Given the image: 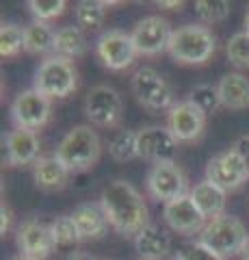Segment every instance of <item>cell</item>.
I'll use <instances>...</instances> for the list:
<instances>
[{
	"label": "cell",
	"mask_w": 249,
	"mask_h": 260,
	"mask_svg": "<svg viewBox=\"0 0 249 260\" xmlns=\"http://www.w3.org/2000/svg\"><path fill=\"white\" fill-rule=\"evenodd\" d=\"M100 206L109 219V225L122 237H136L148 228V206L141 193L130 182L115 180L100 195Z\"/></svg>",
	"instance_id": "1"
},
{
	"label": "cell",
	"mask_w": 249,
	"mask_h": 260,
	"mask_svg": "<svg viewBox=\"0 0 249 260\" xmlns=\"http://www.w3.org/2000/svg\"><path fill=\"white\" fill-rule=\"evenodd\" d=\"M217 50V37L204 24H184L175 28L167 52L180 65H204Z\"/></svg>",
	"instance_id": "2"
},
{
	"label": "cell",
	"mask_w": 249,
	"mask_h": 260,
	"mask_svg": "<svg viewBox=\"0 0 249 260\" xmlns=\"http://www.w3.org/2000/svg\"><path fill=\"white\" fill-rule=\"evenodd\" d=\"M54 156H57L69 172L91 169L100 158V137L87 124L74 126L61 139Z\"/></svg>",
	"instance_id": "3"
},
{
	"label": "cell",
	"mask_w": 249,
	"mask_h": 260,
	"mask_svg": "<svg viewBox=\"0 0 249 260\" xmlns=\"http://www.w3.org/2000/svg\"><path fill=\"white\" fill-rule=\"evenodd\" d=\"M247 239L249 237L243 221H238L236 217H230V215H221L217 219H210L204 225V230L199 232L197 243L212 249L221 258H232L236 254H243Z\"/></svg>",
	"instance_id": "4"
},
{
	"label": "cell",
	"mask_w": 249,
	"mask_h": 260,
	"mask_svg": "<svg viewBox=\"0 0 249 260\" xmlns=\"http://www.w3.org/2000/svg\"><path fill=\"white\" fill-rule=\"evenodd\" d=\"M78 87V70L69 59L63 56H48L35 72L33 89L46 98H67Z\"/></svg>",
	"instance_id": "5"
},
{
	"label": "cell",
	"mask_w": 249,
	"mask_h": 260,
	"mask_svg": "<svg viewBox=\"0 0 249 260\" xmlns=\"http://www.w3.org/2000/svg\"><path fill=\"white\" fill-rule=\"evenodd\" d=\"M132 93L136 102L150 111H165L173 107V91L165 76L154 68H141L132 76Z\"/></svg>",
	"instance_id": "6"
},
{
	"label": "cell",
	"mask_w": 249,
	"mask_h": 260,
	"mask_svg": "<svg viewBox=\"0 0 249 260\" xmlns=\"http://www.w3.org/2000/svg\"><path fill=\"white\" fill-rule=\"evenodd\" d=\"M146 184L152 198L165 202V204L187 195V178H184L182 169L175 165V160L154 162L148 172Z\"/></svg>",
	"instance_id": "7"
},
{
	"label": "cell",
	"mask_w": 249,
	"mask_h": 260,
	"mask_svg": "<svg viewBox=\"0 0 249 260\" xmlns=\"http://www.w3.org/2000/svg\"><path fill=\"white\" fill-rule=\"evenodd\" d=\"M249 178V172L245 167V162L240 160V156L234 150L219 152L206 162V180H210L219 189L226 193L240 189Z\"/></svg>",
	"instance_id": "8"
},
{
	"label": "cell",
	"mask_w": 249,
	"mask_h": 260,
	"mask_svg": "<svg viewBox=\"0 0 249 260\" xmlns=\"http://www.w3.org/2000/svg\"><path fill=\"white\" fill-rule=\"evenodd\" d=\"M11 119L22 130H39L50 119V98H46L37 89H26L15 95L11 104Z\"/></svg>",
	"instance_id": "9"
},
{
	"label": "cell",
	"mask_w": 249,
	"mask_h": 260,
	"mask_svg": "<svg viewBox=\"0 0 249 260\" xmlns=\"http://www.w3.org/2000/svg\"><path fill=\"white\" fill-rule=\"evenodd\" d=\"M167 128L178 143H191L202 137L206 128V113L191 100L175 102L167 115Z\"/></svg>",
	"instance_id": "10"
},
{
	"label": "cell",
	"mask_w": 249,
	"mask_h": 260,
	"mask_svg": "<svg viewBox=\"0 0 249 260\" xmlns=\"http://www.w3.org/2000/svg\"><path fill=\"white\" fill-rule=\"evenodd\" d=\"M130 35L136 46V52L146 56H154L169 48L173 28L169 20L160 18V15H148V18L136 22V26Z\"/></svg>",
	"instance_id": "11"
},
{
	"label": "cell",
	"mask_w": 249,
	"mask_h": 260,
	"mask_svg": "<svg viewBox=\"0 0 249 260\" xmlns=\"http://www.w3.org/2000/svg\"><path fill=\"white\" fill-rule=\"evenodd\" d=\"M122 95L109 85H98L89 89V93L85 98V113L95 126H115L122 119Z\"/></svg>",
	"instance_id": "12"
},
{
	"label": "cell",
	"mask_w": 249,
	"mask_h": 260,
	"mask_svg": "<svg viewBox=\"0 0 249 260\" xmlns=\"http://www.w3.org/2000/svg\"><path fill=\"white\" fill-rule=\"evenodd\" d=\"M95 52H98L100 61L104 68L109 70H126L130 68L136 52V46L132 42V35H128L124 30H106L102 32L98 44H95Z\"/></svg>",
	"instance_id": "13"
},
{
	"label": "cell",
	"mask_w": 249,
	"mask_h": 260,
	"mask_svg": "<svg viewBox=\"0 0 249 260\" xmlns=\"http://www.w3.org/2000/svg\"><path fill=\"white\" fill-rule=\"evenodd\" d=\"M178 141L173 139L169 128L165 126H146L136 133V152L139 158H146L152 162H165L173 160Z\"/></svg>",
	"instance_id": "14"
},
{
	"label": "cell",
	"mask_w": 249,
	"mask_h": 260,
	"mask_svg": "<svg viewBox=\"0 0 249 260\" xmlns=\"http://www.w3.org/2000/svg\"><path fill=\"white\" fill-rule=\"evenodd\" d=\"M3 162H7L9 167H20V165H30L37 162L39 158V137L33 130H22L15 128L9 135L3 137Z\"/></svg>",
	"instance_id": "15"
},
{
	"label": "cell",
	"mask_w": 249,
	"mask_h": 260,
	"mask_svg": "<svg viewBox=\"0 0 249 260\" xmlns=\"http://www.w3.org/2000/svg\"><path fill=\"white\" fill-rule=\"evenodd\" d=\"M18 245L22 249V256L44 260L54 251L57 241H54L50 225L37 221V219H28L18 230Z\"/></svg>",
	"instance_id": "16"
},
{
	"label": "cell",
	"mask_w": 249,
	"mask_h": 260,
	"mask_svg": "<svg viewBox=\"0 0 249 260\" xmlns=\"http://www.w3.org/2000/svg\"><path fill=\"white\" fill-rule=\"evenodd\" d=\"M163 217L167 225L178 234H195L204 230V221L206 217L202 215V210L195 206V202L191 200V195H184L165 204Z\"/></svg>",
	"instance_id": "17"
},
{
	"label": "cell",
	"mask_w": 249,
	"mask_h": 260,
	"mask_svg": "<svg viewBox=\"0 0 249 260\" xmlns=\"http://www.w3.org/2000/svg\"><path fill=\"white\" fill-rule=\"evenodd\" d=\"M72 219H74V223H76L80 241H85V239H100L102 234L106 232V228H109V219H106V215H104L100 202H98V204L87 202V204L76 206L74 213H72Z\"/></svg>",
	"instance_id": "18"
},
{
	"label": "cell",
	"mask_w": 249,
	"mask_h": 260,
	"mask_svg": "<svg viewBox=\"0 0 249 260\" xmlns=\"http://www.w3.org/2000/svg\"><path fill=\"white\" fill-rule=\"evenodd\" d=\"M217 91H219L221 107L232 111L249 109V78L238 72H230L223 76L217 85Z\"/></svg>",
	"instance_id": "19"
},
{
	"label": "cell",
	"mask_w": 249,
	"mask_h": 260,
	"mask_svg": "<svg viewBox=\"0 0 249 260\" xmlns=\"http://www.w3.org/2000/svg\"><path fill=\"white\" fill-rule=\"evenodd\" d=\"M134 247L139 251L141 258L150 260H163L171 251V237L163 228L158 225H148L134 237Z\"/></svg>",
	"instance_id": "20"
},
{
	"label": "cell",
	"mask_w": 249,
	"mask_h": 260,
	"mask_svg": "<svg viewBox=\"0 0 249 260\" xmlns=\"http://www.w3.org/2000/svg\"><path fill=\"white\" fill-rule=\"evenodd\" d=\"M189 195L206 219H217L226 210V195L228 193L219 189L217 184H212L210 180H206V178L193 186V191Z\"/></svg>",
	"instance_id": "21"
},
{
	"label": "cell",
	"mask_w": 249,
	"mask_h": 260,
	"mask_svg": "<svg viewBox=\"0 0 249 260\" xmlns=\"http://www.w3.org/2000/svg\"><path fill=\"white\" fill-rule=\"evenodd\" d=\"M67 176H69V169L63 165L57 156H42V158H37V162L33 165V178H35L37 186L48 189V191L65 186Z\"/></svg>",
	"instance_id": "22"
},
{
	"label": "cell",
	"mask_w": 249,
	"mask_h": 260,
	"mask_svg": "<svg viewBox=\"0 0 249 260\" xmlns=\"http://www.w3.org/2000/svg\"><path fill=\"white\" fill-rule=\"evenodd\" d=\"M54 32L46 22H30L24 26V50L28 54H46L54 50Z\"/></svg>",
	"instance_id": "23"
},
{
	"label": "cell",
	"mask_w": 249,
	"mask_h": 260,
	"mask_svg": "<svg viewBox=\"0 0 249 260\" xmlns=\"http://www.w3.org/2000/svg\"><path fill=\"white\" fill-rule=\"evenodd\" d=\"M85 50L87 42L78 26H63L57 30V35H54V52H57V56L72 61L76 56H83Z\"/></svg>",
	"instance_id": "24"
},
{
	"label": "cell",
	"mask_w": 249,
	"mask_h": 260,
	"mask_svg": "<svg viewBox=\"0 0 249 260\" xmlns=\"http://www.w3.org/2000/svg\"><path fill=\"white\" fill-rule=\"evenodd\" d=\"M106 5L100 0H80L74 9L76 26L80 30H98L106 18Z\"/></svg>",
	"instance_id": "25"
},
{
	"label": "cell",
	"mask_w": 249,
	"mask_h": 260,
	"mask_svg": "<svg viewBox=\"0 0 249 260\" xmlns=\"http://www.w3.org/2000/svg\"><path fill=\"white\" fill-rule=\"evenodd\" d=\"M109 154L119 162H126V160H132L139 156L134 130H117L109 141Z\"/></svg>",
	"instance_id": "26"
},
{
	"label": "cell",
	"mask_w": 249,
	"mask_h": 260,
	"mask_svg": "<svg viewBox=\"0 0 249 260\" xmlns=\"http://www.w3.org/2000/svg\"><path fill=\"white\" fill-rule=\"evenodd\" d=\"M24 50V28L18 24H3L0 28V56L11 59Z\"/></svg>",
	"instance_id": "27"
},
{
	"label": "cell",
	"mask_w": 249,
	"mask_h": 260,
	"mask_svg": "<svg viewBox=\"0 0 249 260\" xmlns=\"http://www.w3.org/2000/svg\"><path fill=\"white\" fill-rule=\"evenodd\" d=\"M230 3L228 0H197L195 3V15L202 24H217V22H223L230 15Z\"/></svg>",
	"instance_id": "28"
},
{
	"label": "cell",
	"mask_w": 249,
	"mask_h": 260,
	"mask_svg": "<svg viewBox=\"0 0 249 260\" xmlns=\"http://www.w3.org/2000/svg\"><path fill=\"white\" fill-rule=\"evenodd\" d=\"M226 54L232 65L240 70H249V32H236L230 37L226 46Z\"/></svg>",
	"instance_id": "29"
},
{
	"label": "cell",
	"mask_w": 249,
	"mask_h": 260,
	"mask_svg": "<svg viewBox=\"0 0 249 260\" xmlns=\"http://www.w3.org/2000/svg\"><path fill=\"white\" fill-rule=\"evenodd\" d=\"M50 230L54 234V241H57V245L61 247H67V245H74V243L80 241L78 237V230H76V223L72 215H59L52 219L50 223Z\"/></svg>",
	"instance_id": "30"
},
{
	"label": "cell",
	"mask_w": 249,
	"mask_h": 260,
	"mask_svg": "<svg viewBox=\"0 0 249 260\" xmlns=\"http://www.w3.org/2000/svg\"><path fill=\"white\" fill-rule=\"evenodd\" d=\"M189 100L195 102L197 107L206 113V115H208V113H215L217 109L221 107V100H219V91H217V87L206 85V83L193 87Z\"/></svg>",
	"instance_id": "31"
},
{
	"label": "cell",
	"mask_w": 249,
	"mask_h": 260,
	"mask_svg": "<svg viewBox=\"0 0 249 260\" xmlns=\"http://www.w3.org/2000/svg\"><path fill=\"white\" fill-rule=\"evenodd\" d=\"M28 9L37 18V22L54 20L65 11V3L63 0H28Z\"/></svg>",
	"instance_id": "32"
},
{
	"label": "cell",
	"mask_w": 249,
	"mask_h": 260,
	"mask_svg": "<svg viewBox=\"0 0 249 260\" xmlns=\"http://www.w3.org/2000/svg\"><path fill=\"white\" fill-rule=\"evenodd\" d=\"M182 256H184V260H223L221 256H217L212 249L202 245V243H195V245L189 247Z\"/></svg>",
	"instance_id": "33"
},
{
	"label": "cell",
	"mask_w": 249,
	"mask_h": 260,
	"mask_svg": "<svg viewBox=\"0 0 249 260\" xmlns=\"http://www.w3.org/2000/svg\"><path fill=\"white\" fill-rule=\"evenodd\" d=\"M234 150L238 156H240V160L245 162V167H247V172H249V135H243V137H238L236 139V143H234Z\"/></svg>",
	"instance_id": "34"
},
{
	"label": "cell",
	"mask_w": 249,
	"mask_h": 260,
	"mask_svg": "<svg viewBox=\"0 0 249 260\" xmlns=\"http://www.w3.org/2000/svg\"><path fill=\"white\" fill-rule=\"evenodd\" d=\"M0 234H7V230H9V225H11V213H9V208L5 206V202H3V206H0Z\"/></svg>",
	"instance_id": "35"
},
{
	"label": "cell",
	"mask_w": 249,
	"mask_h": 260,
	"mask_svg": "<svg viewBox=\"0 0 249 260\" xmlns=\"http://www.w3.org/2000/svg\"><path fill=\"white\" fill-rule=\"evenodd\" d=\"M67 260H98V258L91 254H85V251H74V254L67 256Z\"/></svg>",
	"instance_id": "36"
},
{
	"label": "cell",
	"mask_w": 249,
	"mask_h": 260,
	"mask_svg": "<svg viewBox=\"0 0 249 260\" xmlns=\"http://www.w3.org/2000/svg\"><path fill=\"white\" fill-rule=\"evenodd\" d=\"M158 7H167V9H173V11H178L180 7H182V3H180V0H171V3H165V0H160V3H158Z\"/></svg>",
	"instance_id": "37"
},
{
	"label": "cell",
	"mask_w": 249,
	"mask_h": 260,
	"mask_svg": "<svg viewBox=\"0 0 249 260\" xmlns=\"http://www.w3.org/2000/svg\"><path fill=\"white\" fill-rule=\"evenodd\" d=\"M243 260H249V239H247L245 247H243Z\"/></svg>",
	"instance_id": "38"
},
{
	"label": "cell",
	"mask_w": 249,
	"mask_h": 260,
	"mask_svg": "<svg viewBox=\"0 0 249 260\" xmlns=\"http://www.w3.org/2000/svg\"><path fill=\"white\" fill-rule=\"evenodd\" d=\"M245 32H249V7H247V11H245Z\"/></svg>",
	"instance_id": "39"
},
{
	"label": "cell",
	"mask_w": 249,
	"mask_h": 260,
	"mask_svg": "<svg viewBox=\"0 0 249 260\" xmlns=\"http://www.w3.org/2000/svg\"><path fill=\"white\" fill-rule=\"evenodd\" d=\"M13 260H35V258H28V256H18V258H13Z\"/></svg>",
	"instance_id": "40"
},
{
	"label": "cell",
	"mask_w": 249,
	"mask_h": 260,
	"mask_svg": "<svg viewBox=\"0 0 249 260\" xmlns=\"http://www.w3.org/2000/svg\"><path fill=\"white\" fill-rule=\"evenodd\" d=\"M169 260H184V256H182V254H178V256H173V258H169Z\"/></svg>",
	"instance_id": "41"
},
{
	"label": "cell",
	"mask_w": 249,
	"mask_h": 260,
	"mask_svg": "<svg viewBox=\"0 0 249 260\" xmlns=\"http://www.w3.org/2000/svg\"><path fill=\"white\" fill-rule=\"evenodd\" d=\"M139 260H150V258H139Z\"/></svg>",
	"instance_id": "42"
}]
</instances>
